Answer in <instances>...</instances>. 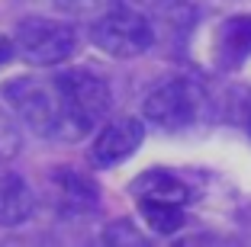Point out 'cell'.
<instances>
[{
  "label": "cell",
  "instance_id": "obj_7",
  "mask_svg": "<svg viewBox=\"0 0 251 247\" xmlns=\"http://www.w3.org/2000/svg\"><path fill=\"white\" fill-rule=\"evenodd\" d=\"M213 55L216 65L226 71H235L251 58V13H235L222 20L213 39Z\"/></svg>",
  "mask_w": 251,
  "mask_h": 247
},
{
  "label": "cell",
  "instance_id": "obj_6",
  "mask_svg": "<svg viewBox=\"0 0 251 247\" xmlns=\"http://www.w3.org/2000/svg\"><path fill=\"white\" fill-rule=\"evenodd\" d=\"M142 138H145V125L135 116H123V119H113V122H103L100 132H97V138L90 141V164L100 167V170L116 167V164H123L126 157H132L139 151Z\"/></svg>",
  "mask_w": 251,
  "mask_h": 247
},
{
  "label": "cell",
  "instance_id": "obj_13",
  "mask_svg": "<svg viewBox=\"0 0 251 247\" xmlns=\"http://www.w3.org/2000/svg\"><path fill=\"white\" fill-rule=\"evenodd\" d=\"M16 151H20V132H16L13 119L0 112V164L16 157Z\"/></svg>",
  "mask_w": 251,
  "mask_h": 247
},
{
  "label": "cell",
  "instance_id": "obj_1",
  "mask_svg": "<svg viewBox=\"0 0 251 247\" xmlns=\"http://www.w3.org/2000/svg\"><path fill=\"white\" fill-rule=\"evenodd\" d=\"M61 103H65V125H61V141H81L94 129L106 122L113 106V87L103 74L90 67H68L58 71Z\"/></svg>",
  "mask_w": 251,
  "mask_h": 247
},
{
  "label": "cell",
  "instance_id": "obj_12",
  "mask_svg": "<svg viewBox=\"0 0 251 247\" xmlns=\"http://www.w3.org/2000/svg\"><path fill=\"white\" fill-rule=\"evenodd\" d=\"M65 13L71 16H87V20H97V16H103L106 10L113 7H123V0H55Z\"/></svg>",
  "mask_w": 251,
  "mask_h": 247
},
{
  "label": "cell",
  "instance_id": "obj_14",
  "mask_svg": "<svg viewBox=\"0 0 251 247\" xmlns=\"http://www.w3.org/2000/svg\"><path fill=\"white\" fill-rule=\"evenodd\" d=\"M106 241H110V244H145V238H139V231H135L129 222H116V225H110Z\"/></svg>",
  "mask_w": 251,
  "mask_h": 247
},
{
  "label": "cell",
  "instance_id": "obj_8",
  "mask_svg": "<svg viewBox=\"0 0 251 247\" xmlns=\"http://www.w3.org/2000/svg\"><path fill=\"white\" fill-rule=\"evenodd\" d=\"M32 209H36V196L29 183L0 164V228L23 225L32 215Z\"/></svg>",
  "mask_w": 251,
  "mask_h": 247
},
{
  "label": "cell",
  "instance_id": "obj_15",
  "mask_svg": "<svg viewBox=\"0 0 251 247\" xmlns=\"http://www.w3.org/2000/svg\"><path fill=\"white\" fill-rule=\"evenodd\" d=\"M10 58H13V39L0 36V65H7Z\"/></svg>",
  "mask_w": 251,
  "mask_h": 247
},
{
  "label": "cell",
  "instance_id": "obj_2",
  "mask_svg": "<svg viewBox=\"0 0 251 247\" xmlns=\"http://www.w3.org/2000/svg\"><path fill=\"white\" fill-rule=\"evenodd\" d=\"M3 100L23 122L42 138L61 141L65 125V103H61L58 77H13L3 84Z\"/></svg>",
  "mask_w": 251,
  "mask_h": 247
},
{
  "label": "cell",
  "instance_id": "obj_4",
  "mask_svg": "<svg viewBox=\"0 0 251 247\" xmlns=\"http://www.w3.org/2000/svg\"><path fill=\"white\" fill-rule=\"evenodd\" d=\"M13 48L26 65L52 67V65H61V61H68L74 55L77 32L68 22L45 20V16H29V20H23L16 26Z\"/></svg>",
  "mask_w": 251,
  "mask_h": 247
},
{
  "label": "cell",
  "instance_id": "obj_9",
  "mask_svg": "<svg viewBox=\"0 0 251 247\" xmlns=\"http://www.w3.org/2000/svg\"><path fill=\"white\" fill-rule=\"evenodd\" d=\"M52 183H55V199H58L55 205H58L65 215H87V212H94L97 202H100L97 186L87 177L74 174V170H58V174H52Z\"/></svg>",
  "mask_w": 251,
  "mask_h": 247
},
{
  "label": "cell",
  "instance_id": "obj_11",
  "mask_svg": "<svg viewBox=\"0 0 251 247\" xmlns=\"http://www.w3.org/2000/svg\"><path fill=\"white\" fill-rule=\"evenodd\" d=\"M139 215L155 234H177L187 222L184 205L164 202V199H139Z\"/></svg>",
  "mask_w": 251,
  "mask_h": 247
},
{
  "label": "cell",
  "instance_id": "obj_10",
  "mask_svg": "<svg viewBox=\"0 0 251 247\" xmlns=\"http://www.w3.org/2000/svg\"><path fill=\"white\" fill-rule=\"evenodd\" d=\"M132 193H135V199H164V202H180V205L190 202L187 183L177 180L174 174H168V170H148V174H142L132 183Z\"/></svg>",
  "mask_w": 251,
  "mask_h": 247
},
{
  "label": "cell",
  "instance_id": "obj_5",
  "mask_svg": "<svg viewBox=\"0 0 251 247\" xmlns=\"http://www.w3.org/2000/svg\"><path fill=\"white\" fill-rule=\"evenodd\" d=\"M203 87L190 77H174V80H164L158 84L151 93L145 96L142 103V116L148 119L151 125L164 132H180L187 125H193L203 112Z\"/></svg>",
  "mask_w": 251,
  "mask_h": 247
},
{
  "label": "cell",
  "instance_id": "obj_3",
  "mask_svg": "<svg viewBox=\"0 0 251 247\" xmlns=\"http://www.w3.org/2000/svg\"><path fill=\"white\" fill-rule=\"evenodd\" d=\"M90 42L110 58H139L155 45V29L148 13L123 3L90 20Z\"/></svg>",
  "mask_w": 251,
  "mask_h": 247
}]
</instances>
